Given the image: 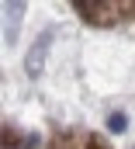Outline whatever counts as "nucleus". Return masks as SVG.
I'll list each match as a JSON object with an SVG mask.
<instances>
[{
  "mask_svg": "<svg viewBox=\"0 0 135 149\" xmlns=\"http://www.w3.org/2000/svg\"><path fill=\"white\" fill-rule=\"evenodd\" d=\"M107 128L118 135V132H125L128 128V118H125V111H111V118H107Z\"/></svg>",
  "mask_w": 135,
  "mask_h": 149,
  "instance_id": "4",
  "label": "nucleus"
},
{
  "mask_svg": "<svg viewBox=\"0 0 135 149\" xmlns=\"http://www.w3.org/2000/svg\"><path fill=\"white\" fill-rule=\"evenodd\" d=\"M21 10H24V3H3V14H7V28H3V38H7V45L14 42V24L21 28Z\"/></svg>",
  "mask_w": 135,
  "mask_h": 149,
  "instance_id": "3",
  "label": "nucleus"
},
{
  "mask_svg": "<svg viewBox=\"0 0 135 149\" xmlns=\"http://www.w3.org/2000/svg\"><path fill=\"white\" fill-rule=\"evenodd\" d=\"M3 149H42V139H38V135H28L24 146H3Z\"/></svg>",
  "mask_w": 135,
  "mask_h": 149,
  "instance_id": "5",
  "label": "nucleus"
},
{
  "mask_svg": "<svg viewBox=\"0 0 135 149\" xmlns=\"http://www.w3.org/2000/svg\"><path fill=\"white\" fill-rule=\"evenodd\" d=\"M49 42H52V35H49V31H42L38 42L31 45V52H28V59H24V70H28L31 80L42 73V63H45V56H49Z\"/></svg>",
  "mask_w": 135,
  "mask_h": 149,
  "instance_id": "2",
  "label": "nucleus"
},
{
  "mask_svg": "<svg viewBox=\"0 0 135 149\" xmlns=\"http://www.w3.org/2000/svg\"><path fill=\"white\" fill-rule=\"evenodd\" d=\"M73 10L87 21V24H97V28H111L118 24L121 17H128L135 10V3H118V0H73Z\"/></svg>",
  "mask_w": 135,
  "mask_h": 149,
  "instance_id": "1",
  "label": "nucleus"
},
{
  "mask_svg": "<svg viewBox=\"0 0 135 149\" xmlns=\"http://www.w3.org/2000/svg\"><path fill=\"white\" fill-rule=\"evenodd\" d=\"M87 149H107V146H104L97 135H90V139H87Z\"/></svg>",
  "mask_w": 135,
  "mask_h": 149,
  "instance_id": "6",
  "label": "nucleus"
}]
</instances>
